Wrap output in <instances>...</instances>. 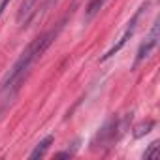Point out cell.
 Listing matches in <instances>:
<instances>
[{
  "label": "cell",
  "instance_id": "obj_9",
  "mask_svg": "<svg viewBox=\"0 0 160 160\" xmlns=\"http://www.w3.org/2000/svg\"><path fill=\"white\" fill-rule=\"evenodd\" d=\"M160 156V152H158V141H152L151 145H149V149L143 152V158H158Z\"/></svg>",
  "mask_w": 160,
  "mask_h": 160
},
{
  "label": "cell",
  "instance_id": "obj_1",
  "mask_svg": "<svg viewBox=\"0 0 160 160\" xmlns=\"http://www.w3.org/2000/svg\"><path fill=\"white\" fill-rule=\"evenodd\" d=\"M62 28V23L57 27V28H51L47 30L45 34L38 36L36 40H32L27 49L21 53V57L15 60V64L12 66V70L8 72V75L4 77V81H2V87H0V91H2L6 96H13L19 89H21V83L25 81V77L28 75L30 68L36 64L38 58H42V55L47 51V47L53 43V40L58 36V30Z\"/></svg>",
  "mask_w": 160,
  "mask_h": 160
},
{
  "label": "cell",
  "instance_id": "obj_2",
  "mask_svg": "<svg viewBox=\"0 0 160 160\" xmlns=\"http://www.w3.org/2000/svg\"><path fill=\"white\" fill-rule=\"evenodd\" d=\"M122 128H124V124H122V121H121V119H117V117L109 119V121L102 126V130L96 134V138L92 139V143H91V145H92V149L111 147V145L121 138Z\"/></svg>",
  "mask_w": 160,
  "mask_h": 160
},
{
  "label": "cell",
  "instance_id": "obj_11",
  "mask_svg": "<svg viewBox=\"0 0 160 160\" xmlns=\"http://www.w3.org/2000/svg\"><path fill=\"white\" fill-rule=\"evenodd\" d=\"M10 2H12V0H0V17H2V13H4V10L8 8Z\"/></svg>",
  "mask_w": 160,
  "mask_h": 160
},
{
  "label": "cell",
  "instance_id": "obj_8",
  "mask_svg": "<svg viewBox=\"0 0 160 160\" xmlns=\"http://www.w3.org/2000/svg\"><path fill=\"white\" fill-rule=\"evenodd\" d=\"M152 126H154V121H147L145 124H139V126L136 128V132H134V138H141V136L149 134Z\"/></svg>",
  "mask_w": 160,
  "mask_h": 160
},
{
  "label": "cell",
  "instance_id": "obj_10",
  "mask_svg": "<svg viewBox=\"0 0 160 160\" xmlns=\"http://www.w3.org/2000/svg\"><path fill=\"white\" fill-rule=\"evenodd\" d=\"M57 2H58V0H45V4L42 6V12H47V10H49L53 4H57Z\"/></svg>",
  "mask_w": 160,
  "mask_h": 160
},
{
  "label": "cell",
  "instance_id": "obj_3",
  "mask_svg": "<svg viewBox=\"0 0 160 160\" xmlns=\"http://www.w3.org/2000/svg\"><path fill=\"white\" fill-rule=\"evenodd\" d=\"M147 8H149V2L141 4V6H139V8L136 10V13H134V15H132V19H130L128 23H126V28L122 30V34L119 36V40H117V42H115V43L111 45V49H109V51H106V55H104V57L100 58L102 62H106L108 58H111V57H113L115 53H119V51H121V49H122V47L126 45V42H128V40H130V38L134 36V32H136V28H138V23H139V19H141L143 12H145Z\"/></svg>",
  "mask_w": 160,
  "mask_h": 160
},
{
  "label": "cell",
  "instance_id": "obj_6",
  "mask_svg": "<svg viewBox=\"0 0 160 160\" xmlns=\"http://www.w3.org/2000/svg\"><path fill=\"white\" fill-rule=\"evenodd\" d=\"M53 141H55V138H53L51 134H49V136H45V138H43V139H42V141H40V143L34 147V151L28 154V158L36 160V158H42V156H45V152H47V149L51 147V143H53Z\"/></svg>",
  "mask_w": 160,
  "mask_h": 160
},
{
  "label": "cell",
  "instance_id": "obj_4",
  "mask_svg": "<svg viewBox=\"0 0 160 160\" xmlns=\"http://www.w3.org/2000/svg\"><path fill=\"white\" fill-rule=\"evenodd\" d=\"M158 19L152 23V28H151V32H149V36L145 38V42L139 45V49H138V53H136V60H134V68H138V64L139 62H143L145 58H149V55L156 49V45H158V40H160V36H158Z\"/></svg>",
  "mask_w": 160,
  "mask_h": 160
},
{
  "label": "cell",
  "instance_id": "obj_5",
  "mask_svg": "<svg viewBox=\"0 0 160 160\" xmlns=\"http://www.w3.org/2000/svg\"><path fill=\"white\" fill-rule=\"evenodd\" d=\"M38 2H40V0H23V4H21V8L17 12V23L21 27H27L30 23V19L36 15Z\"/></svg>",
  "mask_w": 160,
  "mask_h": 160
},
{
  "label": "cell",
  "instance_id": "obj_7",
  "mask_svg": "<svg viewBox=\"0 0 160 160\" xmlns=\"http://www.w3.org/2000/svg\"><path fill=\"white\" fill-rule=\"evenodd\" d=\"M106 2H108V0H91V4L87 6V19H92V17L104 8Z\"/></svg>",
  "mask_w": 160,
  "mask_h": 160
}]
</instances>
